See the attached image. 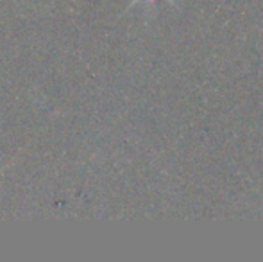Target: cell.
<instances>
[{"mask_svg": "<svg viewBox=\"0 0 263 262\" xmlns=\"http://www.w3.org/2000/svg\"><path fill=\"white\" fill-rule=\"evenodd\" d=\"M138 2H140V0H133V2H131V4H129V7L136 6V4H138ZM147 2H154V0H147ZM166 2H168V4H170V6H172V7H177L176 0H166Z\"/></svg>", "mask_w": 263, "mask_h": 262, "instance_id": "obj_1", "label": "cell"}]
</instances>
